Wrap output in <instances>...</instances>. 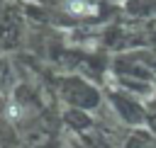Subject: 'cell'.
Instances as JSON below:
<instances>
[{
    "label": "cell",
    "instance_id": "1",
    "mask_svg": "<svg viewBox=\"0 0 156 148\" xmlns=\"http://www.w3.org/2000/svg\"><path fill=\"white\" fill-rule=\"evenodd\" d=\"M66 7L71 15H93L95 12V5L88 0H66Z\"/></svg>",
    "mask_w": 156,
    "mask_h": 148
}]
</instances>
